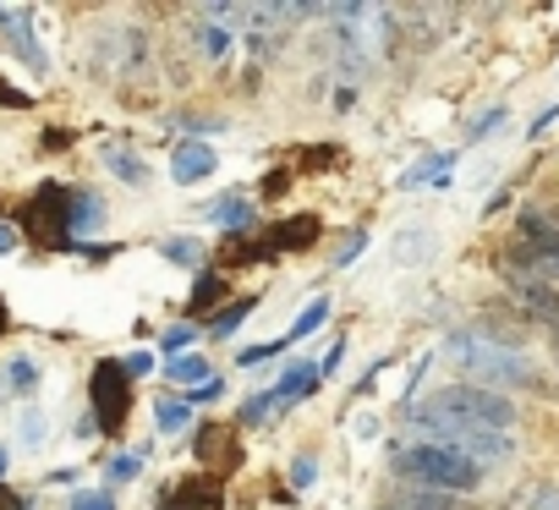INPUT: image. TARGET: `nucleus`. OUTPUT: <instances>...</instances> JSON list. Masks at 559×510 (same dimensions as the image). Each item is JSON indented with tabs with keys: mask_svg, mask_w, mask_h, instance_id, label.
<instances>
[{
	"mask_svg": "<svg viewBox=\"0 0 559 510\" xmlns=\"http://www.w3.org/2000/svg\"><path fill=\"white\" fill-rule=\"evenodd\" d=\"M450 357L472 373V384H488V390H510V384H526V390H537V395H559L532 363H526V352H515V346H499V341H488L483 330L477 335H450Z\"/></svg>",
	"mask_w": 559,
	"mask_h": 510,
	"instance_id": "f257e3e1",
	"label": "nucleus"
},
{
	"mask_svg": "<svg viewBox=\"0 0 559 510\" xmlns=\"http://www.w3.org/2000/svg\"><path fill=\"white\" fill-rule=\"evenodd\" d=\"M395 466H401V477L406 483H417V488H439V494H472V488H483V466L472 461V455H461L455 444H428V439H417V444H406L401 455H395Z\"/></svg>",
	"mask_w": 559,
	"mask_h": 510,
	"instance_id": "f03ea898",
	"label": "nucleus"
},
{
	"mask_svg": "<svg viewBox=\"0 0 559 510\" xmlns=\"http://www.w3.org/2000/svg\"><path fill=\"white\" fill-rule=\"evenodd\" d=\"M428 406L439 417L461 423V428H515V417H521L504 390H488V384H472V379L466 384H450V390H433Z\"/></svg>",
	"mask_w": 559,
	"mask_h": 510,
	"instance_id": "7ed1b4c3",
	"label": "nucleus"
},
{
	"mask_svg": "<svg viewBox=\"0 0 559 510\" xmlns=\"http://www.w3.org/2000/svg\"><path fill=\"white\" fill-rule=\"evenodd\" d=\"M23 230L39 241V247H72V192L67 187H39L28 203H23Z\"/></svg>",
	"mask_w": 559,
	"mask_h": 510,
	"instance_id": "20e7f679",
	"label": "nucleus"
},
{
	"mask_svg": "<svg viewBox=\"0 0 559 510\" xmlns=\"http://www.w3.org/2000/svg\"><path fill=\"white\" fill-rule=\"evenodd\" d=\"M94 423H99V434H121L127 428V412H132V373H127V363H116V357H105L99 368H94Z\"/></svg>",
	"mask_w": 559,
	"mask_h": 510,
	"instance_id": "39448f33",
	"label": "nucleus"
},
{
	"mask_svg": "<svg viewBox=\"0 0 559 510\" xmlns=\"http://www.w3.org/2000/svg\"><path fill=\"white\" fill-rule=\"evenodd\" d=\"M219 499H225L219 477L192 472V477H176V483L159 494V510H219Z\"/></svg>",
	"mask_w": 559,
	"mask_h": 510,
	"instance_id": "423d86ee",
	"label": "nucleus"
},
{
	"mask_svg": "<svg viewBox=\"0 0 559 510\" xmlns=\"http://www.w3.org/2000/svg\"><path fill=\"white\" fill-rule=\"evenodd\" d=\"M515 236H521V247H532L537 259H548V264L559 270V220H554V214L521 209V214H515Z\"/></svg>",
	"mask_w": 559,
	"mask_h": 510,
	"instance_id": "0eeeda50",
	"label": "nucleus"
},
{
	"mask_svg": "<svg viewBox=\"0 0 559 510\" xmlns=\"http://www.w3.org/2000/svg\"><path fill=\"white\" fill-rule=\"evenodd\" d=\"M324 236V225H319V214H292V220H280V225H269V252L280 259V252H308L313 241Z\"/></svg>",
	"mask_w": 559,
	"mask_h": 510,
	"instance_id": "6e6552de",
	"label": "nucleus"
},
{
	"mask_svg": "<svg viewBox=\"0 0 559 510\" xmlns=\"http://www.w3.org/2000/svg\"><path fill=\"white\" fill-rule=\"evenodd\" d=\"M455 450H461V455H472L477 466H488V461H510V450H515V444H510V434H504V428H461V434H455Z\"/></svg>",
	"mask_w": 559,
	"mask_h": 510,
	"instance_id": "1a4fd4ad",
	"label": "nucleus"
},
{
	"mask_svg": "<svg viewBox=\"0 0 559 510\" xmlns=\"http://www.w3.org/2000/svg\"><path fill=\"white\" fill-rule=\"evenodd\" d=\"M214 170H219V159H214L209 143H181V149L170 154V176H176L181 187H198V181H209Z\"/></svg>",
	"mask_w": 559,
	"mask_h": 510,
	"instance_id": "9d476101",
	"label": "nucleus"
},
{
	"mask_svg": "<svg viewBox=\"0 0 559 510\" xmlns=\"http://www.w3.org/2000/svg\"><path fill=\"white\" fill-rule=\"evenodd\" d=\"M319 379H324V368H319V363H292V368H286V379L274 384V401H280V406H297V401L319 395Z\"/></svg>",
	"mask_w": 559,
	"mask_h": 510,
	"instance_id": "9b49d317",
	"label": "nucleus"
},
{
	"mask_svg": "<svg viewBox=\"0 0 559 510\" xmlns=\"http://www.w3.org/2000/svg\"><path fill=\"white\" fill-rule=\"evenodd\" d=\"M203 214H209L214 225H225L230 236H247V230L258 225V209H252V198H241V192H225V198H219V203H209Z\"/></svg>",
	"mask_w": 559,
	"mask_h": 510,
	"instance_id": "f8f14e48",
	"label": "nucleus"
},
{
	"mask_svg": "<svg viewBox=\"0 0 559 510\" xmlns=\"http://www.w3.org/2000/svg\"><path fill=\"white\" fill-rule=\"evenodd\" d=\"M192 313H219V308H230V297H225V275L219 270H198V281H192V303H187Z\"/></svg>",
	"mask_w": 559,
	"mask_h": 510,
	"instance_id": "ddd939ff",
	"label": "nucleus"
},
{
	"mask_svg": "<svg viewBox=\"0 0 559 510\" xmlns=\"http://www.w3.org/2000/svg\"><path fill=\"white\" fill-rule=\"evenodd\" d=\"M395 510H461V499H455V494H439V488L406 483V488L395 494Z\"/></svg>",
	"mask_w": 559,
	"mask_h": 510,
	"instance_id": "4468645a",
	"label": "nucleus"
},
{
	"mask_svg": "<svg viewBox=\"0 0 559 510\" xmlns=\"http://www.w3.org/2000/svg\"><path fill=\"white\" fill-rule=\"evenodd\" d=\"M99 225H105V203H99V192H72V241L88 236V230H99Z\"/></svg>",
	"mask_w": 559,
	"mask_h": 510,
	"instance_id": "2eb2a0df",
	"label": "nucleus"
},
{
	"mask_svg": "<svg viewBox=\"0 0 559 510\" xmlns=\"http://www.w3.org/2000/svg\"><path fill=\"white\" fill-rule=\"evenodd\" d=\"M417 252H428V259H433L439 236H433V230H401V236H395V264H423Z\"/></svg>",
	"mask_w": 559,
	"mask_h": 510,
	"instance_id": "dca6fc26",
	"label": "nucleus"
},
{
	"mask_svg": "<svg viewBox=\"0 0 559 510\" xmlns=\"http://www.w3.org/2000/svg\"><path fill=\"white\" fill-rule=\"evenodd\" d=\"M252 308H258V297H230V308H219V313L209 319V335H214V341L236 335V330H241V319H247Z\"/></svg>",
	"mask_w": 559,
	"mask_h": 510,
	"instance_id": "f3484780",
	"label": "nucleus"
},
{
	"mask_svg": "<svg viewBox=\"0 0 559 510\" xmlns=\"http://www.w3.org/2000/svg\"><path fill=\"white\" fill-rule=\"evenodd\" d=\"M192 39H198V50H203L209 61H225V56H230V39H236V34H230L225 23H203V17H198V34H192Z\"/></svg>",
	"mask_w": 559,
	"mask_h": 510,
	"instance_id": "a211bd4d",
	"label": "nucleus"
},
{
	"mask_svg": "<svg viewBox=\"0 0 559 510\" xmlns=\"http://www.w3.org/2000/svg\"><path fill=\"white\" fill-rule=\"evenodd\" d=\"M159 259H170V264H181V270H198V264H203V241H192V236H165V241H159Z\"/></svg>",
	"mask_w": 559,
	"mask_h": 510,
	"instance_id": "6ab92c4d",
	"label": "nucleus"
},
{
	"mask_svg": "<svg viewBox=\"0 0 559 510\" xmlns=\"http://www.w3.org/2000/svg\"><path fill=\"white\" fill-rule=\"evenodd\" d=\"M7 28H12V50H17L34 72H45V50H39V45H34V34H28V12H17Z\"/></svg>",
	"mask_w": 559,
	"mask_h": 510,
	"instance_id": "aec40b11",
	"label": "nucleus"
},
{
	"mask_svg": "<svg viewBox=\"0 0 559 510\" xmlns=\"http://www.w3.org/2000/svg\"><path fill=\"white\" fill-rule=\"evenodd\" d=\"M105 165H110V170H116V176H121L127 187H143V181H148V165H143L138 154H127V149H116V143L105 149Z\"/></svg>",
	"mask_w": 559,
	"mask_h": 510,
	"instance_id": "412c9836",
	"label": "nucleus"
},
{
	"mask_svg": "<svg viewBox=\"0 0 559 510\" xmlns=\"http://www.w3.org/2000/svg\"><path fill=\"white\" fill-rule=\"evenodd\" d=\"M450 165H455V154H433V159H423L417 170H406V176H401V187H423V181L444 187V181H450Z\"/></svg>",
	"mask_w": 559,
	"mask_h": 510,
	"instance_id": "4be33fe9",
	"label": "nucleus"
},
{
	"mask_svg": "<svg viewBox=\"0 0 559 510\" xmlns=\"http://www.w3.org/2000/svg\"><path fill=\"white\" fill-rule=\"evenodd\" d=\"M154 423H159V434H187V428H192V406L165 395V401L154 406Z\"/></svg>",
	"mask_w": 559,
	"mask_h": 510,
	"instance_id": "5701e85b",
	"label": "nucleus"
},
{
	"mask_svg": "<svg viewBox=\"0 0 559 510\" xmlns=\"http://www.w3.org/2000/svg\"><path fill=\"white\" fill-rule=\"evenodd\" d=\"M165 373H170L176 384H192V390H198L203 379H214V373H209V363H203L198 352H187V357H170V368H165Z\"/></svg>",
	"mask_w": 559,
	"mask_h": 510,
	"instance_id": "b1692460",
	"label": "nucleus"
},
{
	"mask_svg": "<svg viewBox=\"0 0 559 510\" xmlns=\"http://www.w3.org/2000/svg\"><path fill=\"white\" fill-rule=\"evenodd\" d=\"M198 455L203 461L219 455V466H236V444H225V428H198Z\"/></svg>",
	"mask_w": 559,
	"mask_h": 510,
	"instance_id": "393cba45",
	"label": "nucleus"
},
{
	"mask_svg": "<svg viewBox=\"0 0 559 510\" xmlns=\"http://www.w3.org/2000/svg\"><path fill=\"white\" fill-rule=\"evenodd\" d=\"M324 319H330V297H319V303H308V308L297 313V324H292V335H286V346H292V341H308V335H313V330H319Z\"/></svg>",
	"mask_w": 559,
	"mask_h": 510,
	"instance_id": "a878e982",
	"label": "nucleus"
},
{
	"mask_svg": "<svg viewBox=\"0 0 559 510\" xmlns=\"http://www.w3.org/2000/svg\"><path fill=\"white\" fill-rule=\"evenodd\" d=\"M159 346H165L170 357H187V346H198V330H192V324H170V330L159 335Z\"/></svg>",
	"mask_w": 559,
	"mask_h": 510,
	"instance_id": "bb28decb",
	"label": "nucleus"
},
{
	"mask_svg": "<svg viewBox=\"0 0 559 510\" xmlns=\"http://www.w3.org/2000/svg\"><path fill=\"white\" fill-rule=\"evenodd\" d=\"M280 346H286V341H258V346H241V352H236V363H241V368L274 363V357H280Z\"/></svg>",
	"mask_w": 559,
	"mask_h": 510,
	"instance_id": "cd10ccee",
	"label": "nucleus"
},
{
	"mask_svg": "<svg viewBox=\"0 0 559 510\" xmlns=\"http://www.w3.org/2000/svg\"><path fill=\"white\" fill-rule=\"evenodd\" d=\"M335 159H341V149H335V143H319V149H302V159H297V165H302L308 176H319V170H324V165H335Z\"/></svg>",
	"mask_w": 559,
	"mask_h": 510,
	"instance_id": "c85d7f7f",
	"label": "nucleus"
},
{
	"mask_svg": "<svg viewBox=\"0 0 559 510\" xmlns=\"http://www.w3.org/2000/svg\"><path fill=\"white\" fill-rule=\"evenodd\" d=\"M45 439H50V423H45V412H34V406H28V412H23V444H28V450H39Z\"/></svg>",
	"mask_w": 559,
	"mask_h": 510,
	"instance_id": "c756f323",
	"label": "nucleus"
},
{
	"mask_svg": "<svg viewBox=\"0 0 559 510\" xmlns=\"http://www.w3.org/2000/svg\"><path fill=\"white\" fill-rule=\"evenodd\" d=\"M280 412V401H274V390H263V395H252L247 406H241V423H263V417H274Z\"/></svg>",
	"mask_w": 559,
	"mask_h": 510,
	"instance_id": "7c9ffc66",
	"label": "nucleus"
},
{
	"mask_svg": "<svg viewBox=\"0 0 559 510\" xmlns=\"http://www.w3.org/2000/svg\"><path fill=\"white\" fill-rule=\"evenodd\" d=\"M499 127H504V105H493V110H483V116H477V121L466 127V138L477 143V138H488V132H499Z\"/></svg>",
	"mask_w": 559,
	"mask_h": 510,
	"instance_id": "2f4dec72",
	"label": "nucleus"
},
{
	"mask_svg": "<svg viewBox=\"0 0 559 510\" xmlns=\"http://www.w3.org/2000/svg\"><path fill=\"white\" fill-rule=\"evenodd\" d=\"M225 395V373H214V379H203L198 390H187V406H209V401H219Z\"/></svg>",
	"mask_w": 559,
	"mask_h": 510,
	"instance_id": "473e14b6",
	"label": "nucleus"
},
{
	"mask_svg": "<svg viewBox=\"0 0 559 510\" xmlns=\"http://www.w3.org/2000/svg\"><path fill=\"white\" fill-rule=\"evenodd\" d=\"M138 472H143V455H138V450H127V455L110 461V483H132Z\"/></svg>",
	"mask_w": 559,
	"mask_h": 510,
	"instance_id": "72a5a7b5",
	"label": "nucleus"
},
{
	"mask_svg": "<svg viewBox=\"0 0 559 510\" xmlns=\"http://www.w3.org/2000/svg\"><path fill=\"white\" fill-rule=\"evenodd\" d=\"M319 483V455H297L292 461V488H313Z\"/></svg>",
	"mask_w": 559,
	"mask_h": 510,
	"instance_id": "f704fd0d",
	"label": "nucleus"
},
{
	"mask_svg": "<svg viewBox=\"0 0 559 510\" xmlns=\"http://www.w3.org/2000/svg\"><path fill=\"white\" fill-rule=\"evenodd\" d=\"M526 510H559V483H537L526 494Z\"/></svg>",
	"mask_w": 559,
	"mask_h": 510,
	"instance_id": "c9c22d12",
	"label": "nucleus"
},
{
	"mask_svg": "<svg viewBox=\"0 0 559 510\" xmlns=\"http://www.w3.org/2000/svg\"><path fill=\"white\" fill-rule=\"evenodd\" d=\"M362 247H368V230H352V241H346V247L335 252V270H352V264H357V252H362Z\"/></svg>",
	"mask_w": 559,
	"mask_h": 510,
	"instance_id": "e433bc0d",
	"label": "nucleus"
},
{
	"mask_svg": "<svg viewBox=\"0 0 559 510\" xmlns=\"http://www.w3.org/2000/svg\"><path fill=\"white\" fill-rule=\"evenodd\" d=\"M7 379H12V384H23V390H28V384H34V379H39V368H34V363H28V357H17V363H12V368H7Z\"/></svg>",
	"mask_w": 559,
	"mask_h": 510,
	"instance_id": "4c0bfd02",
	"label": "nucleus"
},
{
	"mask_svg": "<svg viewBox=\"0 0 559 510\" xmlns=\"http://www.w3.org/2000/svg\"><path fill=\"white\" fill-rule=\"evenodd\" d=\"M72 510H116V499H110V494H78Z\"/></svg>",
	"mask_w": 559,
	"mask_h": 510,
	"instance_id": "58836bf2",
	"label": "nucleus"
},
{
	"mask_svg": "<svg viewBox=\"0 0 559 510\" xmlns=\"http://www.w3.org/2000/svg\"><path fill=\"white\" fill-rule=\"evenodd\" d=\"M554 121H559V105H548V110H543V116H537V121L526 127V138H543V132H548Z\"/></svg>",
	"mask_w": 559,
	"mask_h": 510,
	"instance_id": "ea45409f",
	"label": "nucleus"
},
{
	"mask_svg": "<svg viewBox=\"0 0 559 510\" xmlns=\"http://www.w3.org/2000/svg\"><path fill=\"white\" fill-rule=\"evenodd\" d=\"M0 105H12V110H23V105H28V94H23V88H12V83H0Z\"/></svg>",
	"mask_w": 559,
	"mask_h": 510,
	"instance_id": "a19ab883",
	"label": "nucleus"
},
{
	"mask_svg": "<svg viewBox=\"0 0 559 510\" xmlns=\"http://www.w3.org/2000/svg\"><path fill=\"white\" fill-rule=\"evenodd\" d=\"M148 368H154V363H148V352H132V357H127V373H132V379H138V373H148Z\"/></svg>",
	"mask_w": 559,
	"mask_h": 510,
	"instance_id": "79ce46f5",
	"label": "nucleus"
},
{
	"mask_svg": "<svg viewBox=\"0 0 559 510\" xmlns=\"http://www.w3.org/2000/svg\"><path fill=\"white\" fill-rule=\"evenodd\" d=\"M12 247H17V230H12V225H0V252H12Z\"/></svg>",
	"mask_w": 559,
	"mask_h": 510,
	"instance_id": "37998d69",
	"label": "nucleus"
},
{
	"mask_svg": "<svg viewBox=\"0 0 559 510\" xmlns=\"http://www.w3.org/2000/svg\"><path fill=\"white\" fill-rule=\"evenodd\" d=\"M0 510H23V499H17L12 488H0Z\"/></svg>",
	"mask_w": 559,
	"mask_h": 510,
	"instance_id": "c03bdc74",
	"label": "nucleus"
},
{
	"mask_svg": "<svg viewBox=\"0 0 559 510\" xmlns=\"http://www.w3.org/2000/svg\"><path fill=\"white\" fill-rule=\"evenodd\" d=\"M7 324H12V313H7V303H0V335H7Z\"/></svg>",
	"mask_w": 559,
	"mask_h": 510,
	"instance_id": "a18cd8bd",
	"label": "nucleus"
},
{
	"mask_svg": "<svg viewBox=\"0 0 559 510\" xmlns=\"http://www.w3.org/2000/svg\"><path fill=\"white\" fill-rule=\"evenodd\" d=\"M0 477H7V450H0ZM0 488H7V483H0Z\"/></svg>",
	"mask_w": 559,
	"mask_h": 510,
	"instance_id": "49530a36",
	"label": "nucleus"
}]
</instances>
